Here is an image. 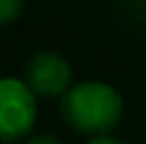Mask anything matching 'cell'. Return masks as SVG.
Wrapping results in <instances>:
<instances>
[{
    "instance_id": "6da1fadb",
    "label": "cell",
    "mask_w": 146,
    "mask_h": 144,
    "mask_svg": "<svg viewBox=\"0 0 146 144\" xmlns=\"http://www.w3.org/2000/svg\"><path fill=\"white\" fill-rule=\"evenodd\" d=\"M122 96L106 82H79L60 96V115L74 132L96 137L113 132L122 118Z\"/></svg>"
},
{
    "instance_id": "7a4b0ae2",
    "label": "cell",
    "mask_w": 146,
    "mask_h": 144,
    "mask_svg": "<svg viewBox=\"0 0 146 144\" xmlns=\"http://www.w3.org/2000/svg\"><path fill=\"white\" fill-rule=\"evenodd\" d=\"M36 96L24 79L0 77V142H19L36 125Z\"/></svg>"
},
{
    "instance_id": "3957f363",
    "label": "cell",
    "mask_w": 146,
    "mask_h": 144,
    "mask_svg": "<svg viewBox=\"0 0 146 144\" xmlns=\"http://www.w3.org/2000/svg\"><path fill=\"white\" fill-rule=\"evenodd\" d=\"M24 82L31 87L36 96L55 99L72 87V67L62 55H58L53 51H43V53H36L27 63Z\"/></svg>"
},
{
    "instance_id": "277c9868",
    "label": "cell",
    "mask_w": 146,
    "mask_h": 144,
    "mask_svg": "<svg viewBox=\"0 0 146 144\" xmlns=\"http://www.w3.org/2000/svg\"><path fill=\"white\" fill-rule=\"evenodd\" d=\"M24 0H0V27L3 24H12L22 17Z\"/></svg>"
},
{
    "instance_id": "5b68a950",
    "label": "cell",
    "mask_w": 146,
    "mask_h": 144,
    "mask_svg": "<svg viewBox=\"0 0 146 144\" xmlns=\"http://www.w3.org/2000/svg\"><path fill=\"white\" fill-rule=\"evenodd\" d=\"M27 142H29V144H41V142L58 144V139H55V137H46V135H36V137H31V135H29V137H27Z\"/></svg>"
}]
</instances>
